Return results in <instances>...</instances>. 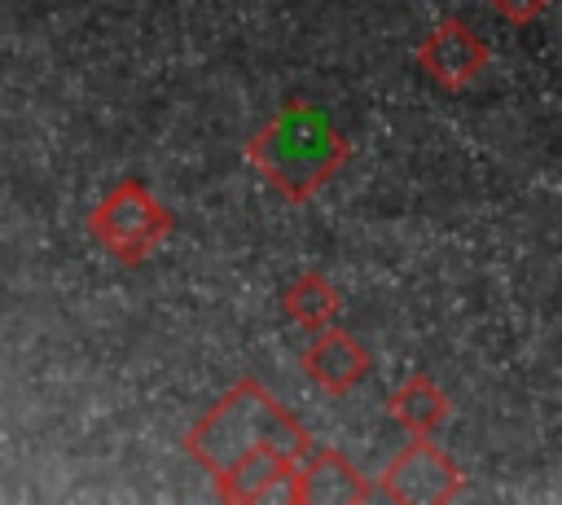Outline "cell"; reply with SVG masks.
<instances>
[{
	"mask_svg": "<svg viewBox=\"0 0 562 505\" xmlns=\"http://www.w3.org/2000/svg\"><path fill=\"white\" fill-rule=\"evenodd\" d=\"M487 44L461 22V18H443L417 48V66L439 83V88H465L487 70Z\"/></svg>",
	"mask_w": 562,
	"mask_h": 505,
	"instance_id": "8992f818",
	"label": "cell"
},
{
	"mask_svg": "<svg viewBox=\"0 0 562 505\" xmlns=\"http://www.w3.org/2000/svg\"><path fill=\"white\" fill-rule=\"evenodd\" d=\"M347 136L338 123L312 105V101H285L250 141L246 158L250 167L285 198V202H307L316 189H325L342 162H347Z\"/></svg>",
	"mask_w": 562,
	"mask_h": 505,
	"instance_id": "6da1fadb",
	"label": "cell"
},
{
	"mask_svg": "<svg viewBox=\"0 0 562 505\" xmlns=\"http://www.w3.org/2000/svg\"><path fill=\"white\" fill-rule=\"evenodd\" d=\"M281 307H285V316H290L294 325H303V329L316 334V329H325V325L338 321L342 299H338V290H334V281H329L325 272L307 268V272H299V277L285 285Z\"/></svg>",
	"mask_w": 562,
	"mask_h": 505,
	"instance_id": "30bf717a",
	"label": "cell"
},
{
	"mask_svg": "<svg viewBox=\"0 0 562 505\" xmlns=\"http://www.w3.org/2000/svg\"><path fill=\"white\" fill-rule=\"evenodd\" d=\"M246 448H272L290 461H299L312 448L303 422L294 413H285L255 378H237L228 386V395H220L211 404V413H202L184 430V452L211 474L233 465Z\"/></svg>",
	"mask_w": 562,
	"mask_h": 505,
	"instance_id": "7a4b0ae2",
	"label": "cell"
},
{
	"mask_svg": "<svg viewBox=\"0 0 562 505\" xmlns=\"http://www.w3.org/2000/svg\"><path fill=\"white\" fill-rule=\"evenodd\" d=\"M496 4V13L509 22V26H531L544 9H549V0H492Z\"/></svg>",
	"mask_w": 562,
	"mask_h": 505,
	"instance_id": "8fae6325",
	"label": "cell"
},
{
	"mask_svg": "<svg viewBox=\"0 0 562 505\" xmlns=\"http://www.w3.org/2000/svg\"><path fill=\"white\" fill-rule=\"evenodd\" d=\"M369 369H373V360H369L364 343L351 338L347 329H334V325L316 329L307 351H303V373L329 395H347L351 386H360L369 378Z\"/></svg>",
	"mask_w": 562,
	"mask_h": 505,
	"instance_id": "52a82bcc",
	"label": "cell"
},
{
	"mask_svg": "<svg viewBox=\"0 0 562 505\" xmlns=\"http://www.w3.org/2000/svg\"><path fill=\"white\" fill-rule=\"evenodd\" d=\"M290 505H351V501H373V483L334 448H307L285 483Z\"/></svg>",
	"mask_w": 562,
	"mask_h": 505,
	"instance_id": "5b68a950",
	"label": "cell"
},
{
	"mask_svg": "<svg viewBox=\"0 0 562 505\" xmlns=\"http://www.w3.org/2000/svg\"><path fill=\"white\" fill-rule=\"evenodd\" d=\"M88 233L101 250H110L119 263H140L162 237L171 233V211L140 184V180H119L92 211H88Z\"/></svg>",
	"mask_w": 562,
	"mask_h": 505,
	"instance_id": "3957f363",
	"label": "cell"
},
{
	"mask_svg": "<svg viewBox=\"0 0 562 505\" xmlns=\"http://www.w3.org/2000/svg\"><path fill=\"white\" fill-rule=\"evenodd\" d=\"M294 461L272 452V448H246L233 465H224L215 474V492L224 501H277L285 496Z\"/></svg>",
	"mask_w": 562,
	"mask_h": 505,
	"instance_id": "ba28073f",
	"label": "cell"
},
{
	"mask_svg": "<svg viewBox=\"0 0 562 505\" xmlns=\"http://www.w3.org/2000/svg\"><path fill=\"white\" fill-rule=\"evenodd\" d=\"M457 492H461V470L430 435H413L408 448L373 483V501H395V505H443Z\"/></svg>",
	"mask_w": 562,
	"mask_h": 505,
	"instance_id": "277c9868",
	"label": "cell"
},
{
	"mask_svg": "<svg viewBox=\"0 0 562 505\" xmlns=\"http://www.w3.org/2000/svg\"><path fill=\"white\" fill-rule=\"evenodd\" d=\"M386 408H391V417H395L408 435H435V430L443 426V417H448V395L439 391V382H435L430 373H408V378L391 391Z\"/></svg>",
	"mask_w": 562,
	"mask_h": 505,
	"instance_id": "9c48e42d",
	"label": "cell"
}]
</instances>
